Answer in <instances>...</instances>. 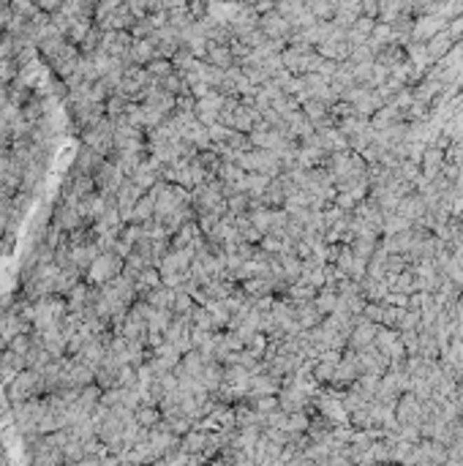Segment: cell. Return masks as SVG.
I'll use <instances>...</instances> for the list:
<instances>
[{
	"label": "cell",
	"mask_w": 463,
	"mask_h": 466,
	"mask_svg": "<svg viewBox=\"0 0 463 466\" xmlns=\"http://www.w3.org/2000/svg\"><path fill=\"white\" fill-rule=\"evenodd\" d=\"M324 322V317L317 311V306L314 303H305V306H297V324L303 327V330H314Z\"/></svg>",
	"instance_id": "obj_38"
},
{
	"label": "cell",
	"mask_w": 463,
	"mask_h": 466,
	"mask_svg": "<svg viewBox=\"0 0 463 466\" xmlns=\"http://www.w3.org/2000/svg\"><path fill=\"white\" fill-rule=\"evenodd\" d=\"M30 338H33V333H30ZM52 363V357H49V352L41 346L39 338H33V346H30V352L25 355V371H44V368Z\"/></svg>",
	"instance_id": "obj_29"
},
{
	"label": "cell",
	"mask_w": 463,
	"mask_h": 466,
	"mask_svg": "<svg viewBox=\"0 0 463 466\" xmlns=\"http://www.w3.org/2000/svg\"><path fill=\"white\" fill-rule=\"evenodd\" d=\"M360 292L366 297V303H385L387 294H390V287H387V281H373L366 275L360 281Z\"/></svg>",
	"instance_id": "obj_30"
},
{
	"label": "cell",
	"mask_w": 463,
	"mask_h": 466,
	"mask_svg": "<svg viewBox=\"0 0 463 466\" xmlns=\"http://www.w3.org/2000/svg\"><path fill=\"white\" fill-rule=\"evenodd\" d=\"M398 338H401L403 349H406V357H417V355H420V336H417V330L398 333Z\"/></svg>",
	"instance_id": "obj_47"
},
{
	"label": "cell",
	"mask_w": 463,
	"mask_h": 466,
	"mask_svg": "<svg viewBox=\"0 0 463 466\" xmlns=\"http://www.w3.org/2000/svg\"><path fill=\"white\" fill-rule=\"evenodd\" d=\"M406 229H412V224H409V221L401 219V216H395V213H387V216H385V229H382V238L401 235V232H406Z\"/></svg>",
	"instance_id": "obj_45"
},
{
	"label": "cell",
	"mask_w": 463,
	"mask_h": 466,
	"mask_svg": "<svg viewBox=\"0 0 463 466\" xmlns=\"http://www.w3.org/2000/svg\"><path fill=\"white\" fill-rule=\"evenodd\" d=\"M226 210H229L232 219L248 216V213H251V196L243 194V191H235L232 196H226Z\"/></svg>",
	"instance_id": "obj_40"
},
{
	"label": "cell",
	"mask_w": 463,
	"mask_h": 466,
	"mask_svg": "<svg viewBox=\"0 0 463 466\" xmlns=\"http://www.w3.org/2000/svg\"><path fill=\"white\" fill-rule=\"evenodd\" d=\"M235 229H237V235H240V240H243V243H248V245L262 243V232L251 224L248 216H237V219H235Z\"/></svg>",
	"instance_id": "obj_39"
},
{
	"label": "cell",
	"mask_w": 463,
	"mask_h": 466,
	"mask_svg": "<svg viewBox=\"0 0 463 466\" xmlns=\"http://www.w3.org/2000/svg\"><path fill=\"white\" fill-rule=\"evenodd\" d=\"M123 265H125V259H120L115 251H101L85 278L90 287H104V284L115 281L118 275H123Z\"/></svg>",
	"instance_id": "obj_7"
},
{
	"label": "cell",
	"mask_w": 463,
	"mask_h": 466,
	"mask_svg": "<svg viewBox=\"0 0 463 466\" xmlns=\"http://www.w3.org/2000/svg\"><path fill=\"white\" fill-rule=\"evenodd\" d=\"M194 308H196V303L191 294L174 292V303H172V314H174V317H191Z\"/></svg>",
	"instance_id": "obj_46"
},
{
	"label": "cell",
	"mask_w": 463,
	"mask_h": 466,
	"mask_svg": "<svg viewBox=\"0 0 463 466\" xmlns=\"http://www.w3.org/2000/svg\"><path fill=\"white\" fill-rule=\"evenodd\" d=\"M458 174H461L458 180H463V161H461V164H458Z\"/></svg>",
	"instance_id": "obj_57"
},
{
	"label": "cell",
	"mask_w": 463,
	"mask_h": 466,
	"mask_svg": "<svg viewBox=\"0 0 463 466\" xmlns=\"http://www.w3.org/2000/svg\"><path fill=\"white\" fill-rule=\"evenodd\" d=\"M30 346H33V338H30V333H22V336H17L14 341L8 343V349H11V352H17L20 357H25V355L30 352Z\"/></svg>",
	"instance_id": "obj_51"
},
{
	"label": "cell",
	"mask_w": 463,
	"mask_h": 466,
	"mask_svg": "<svg viewBox=\"0 0 463 466\" xmlns=\"http://www.w3.org/2000/svg\"><path fill=\"white\" fill-rule=\"evenodd\" d=\"M147 194L156 199V219H167V216L191 205V191H186V189H180L174 183H164V180L156 183Z\"/></svg>",
	"instance_id": "obj_2"
},
{
	"label": "cell",
	"mask_w": 463,
	"mask_h": 466,
	"mask_svg": "<svg viewBox=\"0 0 463 466\" xmlns=\"http://www.w3.org/2000/svg\"><path fill=\"white\" fill-rule=\"evenodd\" d=\"M191 317H174L172 319V324L167 327V333H164V341L172 343L180 355H188V352H194V343H191Z\"/></svg>",
	"instance_id": "obj_10"
},
{
	"label": "cell",
	"mask_w": 463,
	"mask_h": 466,
	"mask_svg": "<svg viewBox=\"0 0 463 466\" xmlns=\"http://www.w3.org/2000/svg\"><path fill=\"white\" fill-rule=\"evenodd\" d=\"M44 395H47V388H44V376L39 371H22L8 385L11 404H27V401H36V398H44Z\"/></svg>",
	"instance_id": "obj_4"
},
{
	"label": "cell",
	"mask_w": 463,
	"mask_h": 466,
	"mask_svg": "<svg viewBox=\"0 0 463 466\" xmlns=\"http://www.w3.org/2000/svg\"><path fill=\"white\" fill-rule=\"evenodd\" d=\"M147 306H153V308H158V311H172V303H174V289H170V287H156L153 292H147L145 297Z\"/></svg>",
	"instance_id": "obj_34"
},
{
	"label": "cell",
	"mask_w": 463,
	"mask_h": 466,
	"mask_svg": "<svg viewBox=\"0 0 463 466\" xmlns=\"http://www.w3.org/2000/svg\"><path fill=\"white\" fill-rule=\"evenodd\" d=\"M223 104H226V96H221L219 90H213L210 96L199 98L194 107V115L196 121L202 123L205 128H210V125H216L219 123V115L221 109H223Z\"/></svg>",
	"instance_id": "obj_14"
},
{
	"label": "cell",
	"mask_w": 463,
	"mask_h": 466,
	"mask_svg": "<svg viewBox=\"0 0 463 466\" xmlns=\"http://www.w3.org/2000/svg\"><path fill=\"white\" fill-rule=\"evenodd\" d=\"M428 213V207H425V199L417 194H409L406 199H401V205H398V210H395V216H401V219H406L412 226H415L417 221L422 219Z\"/></svg>",
	"instance_id": "obj_25"
},
{
	"label": "cell",
	"mask_w": 463,
	"mask_h": 466,
	"mask_svg": "<svg viewBox=\"0 0 463 466\" xmlns=\"http://www.w3.org/2000/svg\"><path fill=\"white\" fill-rule=\"evenodd\" d=\"M147 74H150V79L156 82V85H161L167 76L174 74V66H172V60H153L150 66H145Z\"/></svg>",
	"instance_id": "obj_44"
},
{
	"label": "cell",
	"mask_w": 463,
	"mask_h": 466,
	"mask_svg": "<svg viewBox=\"0 0 463 466\" xmlns=\"http://www.w3.org/2000/svg\"><path fill=\"white\" fill-rule=\"evenodd\" d=\"M268 186H270V177H265V174H254V172H245L243 183H240L237 191H243V194H248V196H262Z\"/></svg>",
	"instance_id": "obj_37"
},
{
	"label": "cell",
	"mask_w": 463,
	"mask_h": 466,
	"mask_svg": "<svg viewBox=\"0 0 463 466\" xmlns=\"http://www.w3.org/2000/svg\"><path fill=\"white\" fill-rule=\"evenodd\" d=\"M452 47H455V41L450 39V33H447V30H441L439 36H434V39L425 44V49H428V55H431V60H434V63L444 60V57L450 55V49Z\"/></svg>",
	"instance_id": "obj_31"
},
{
	"label": "cell",
	"mask_w": 463,
	"mask_h": 466,
	"mask_svg": "<svg viewBox=\"0 0 463 466\" xmlns=\"http://www.w3.org/2000/svg\"><path fill=\"white\" fill-rule=\"evenodd\" d=\"M409 270L406 256H398V254H387V275H401Z\"/></svg>",
	"instance_id": "obj_50"
},
{
	"label": "cell",
	"mask_w": 463,
	"mask_h": 466,
	"mask_svg": "<svg viewBox=\"0 0 463 466\" xmlns=\"http://www.w3.org/2000/svg\"><path fill=\"white\" fill-rule=\"evenodd\" d=\"M237 167L243 172H254V174H265V177H278L284 167H281V161H278V156L275 153H268V150H256V147H251V150H245L237 156Z\"/></svg>",
	"instance_id": "obj_5"
},
{
	"label": "cell",
	"mask_w": 463,
	"mask_h": 466,
	"mask_svg": "<svg viewBox=\"0 0 463 466\" xmlns=\"http://www.w3.org/2000/svg\"><path fill=\"white\" fill-rule=\"evenodd\" d=\"M458 221H461V224H463V213H461V216H458Z\"/></svg>",
	"instance_id": "obj_58"
},
{
	"label": "cell",
	"mask_w": 463,
	"mask_h": 466,
	"mask_svg": "<svg viewBox=\"0 0 463 466\" xmlns=\"http://www.w3.org/2000/svg\"><path fill=\"white\" fill-rule=\"evenodd\" d=\"M191 262H194V251H188V248H170L167 256L158 265L161 284L170 287V289H177L191 275Z\"/></svg>",
	"instance_id": "obj_1"
},
{
	"label": "cell",
	"mask_w": 463,
	"mask_h": 466,
	"mask_svg": "<svg viewBox=\"0 0 463 466\" xmlns=\"http://www.w3.org/2000/svg\"><path fill=\"white\" fill-rule=\"evenodd\" d=\"M191 327H194V330H205V333H219L216 322H213V317L207 314L205 306H196L194 311H191Z\"/></svg>",
	"instance_id": "obj_41"
},
{
	"label": "cell",
	"mask_w": 463,
	"mask_h": 466,
	"mask_svg": "<svg viewBox=\"0 0 463 466\" xmlns=\"http://www.w3.org/2000/svg\"><path fill=\"white\" fill-rule=\"evenodd\" d=\"M134 417H137V423H139L142 428H147V431H150V428H156V425L164 420L158 406H139V409L134 412Z\"/></svg>",
	"instance_id": "obj_42"
},
{
	"label": "cell",
	"mask_w": 463,
	"mask_h": 466,
	"mask_svg": "<svg viewBox=\"0 0 463 466\" xmlns=\"http://www.w3.org/2000/svg\"><path fill=\"white\" fill-rule=\"evenodd\" d=\"M142 196H145V191H142L139 186H134L131 180L123 183V189L118 191V196H115V202H118V213H120L123 224H128L131 213H134V207H137V202H139Z\"/></svg>",
	"instance_id": "obj_20"
},
{
	"label": "cell",
	"mask_w": 463,
	"mask_h": 466,
	"mask_svg": "<svg viewBox=\"0 0 463 466\" xmlns=\"http://www.w3.org/2000/svg\"><path fill=\"white\" fill-rule=\"evenodd\" d=\"M314 306H317V311L322 314V317H330V314H336V308H338V289H330V287L319 289L317 300H314Z\"/></svg>",
	"instance_id": "obj_36"
},
{
	"label": "cell",
	"mask_w": 463,
	"mask_h": 466,
	"mask_svg": "<svg viewBox=\"0 0 463 466\" xmlns=\"http://www.w3.org/2000/svg\"><path fill=\"white\" fill-rule=\"evenodd\" d=\"M207 439H210V431L194 428V431H188V434L183 437V441H180V453H186V455H202L205 447H207Z\"/></svg>",
	"instance_id": "obj_28"
},
{
	"label": "cell",
	"mask_w": 463,
	"mask_h": 466,
	"mask_svg": "<svg viewBox=\"0 0 463 466\" xmlns=\"http://www.w3.org/2000/svg\"><path fill=\"white\" fill-rule=\"evenodd\" d=\"M8 104V88H0V109Z\"/></svg>",
	"instance_id": "obj_56"
},
{
	"label": "cell",
	"mask_w": 463,
	"mask_h": 466,
	"mask_svg": "<svg viewBox=\"0 0 463 466\" xmlns=\"http://www.w3.org/2000/svg\"><path fill=\"white\" fill-rule=\"evenodd\" d=\"M131 44H134V36H131L128 30H104V33H101V49H104L109 57H118V60H125V63H128ZM128 66H131V63H128Z\"/></svg>",
	"instance_id": "obj_11"
},
{
	"label": "cell",
	"mask_w": 463,
	"mask_h": 466,
	"mask_svg": "<svg viewBox=\"0 0 463 466\" xmlns=\"http://www.w3.org/2000/svg\"><path fill=\"white\" fill-rule=\"evenodd\" d=\"M8 20H11V6H8V3H0V30H6Z\"/></svg>",
	"instance_id": "obj_55"
},
{
	"label": "cell",
	"mask_w": 463,
	"mask_h": 466,
	"mask_svg": "<svg viewBox=\"0 0 463 466\" xmlns=\"http://www.w3.org/2000/svg\"><path fill=\"white\" fill-rule=\"evenodd\" d=\"M52 226H57L60 232H66V235H71L76 229H85L88 224L82 219V213H79V207L76 205H63V202H57V207L52 210Z\"/></svg>",
	"instance_id": "obj_13"
},
{
	"label": "cell",
	"mask_w": 463,
	"mask_h": 466,
	"mask_svg": "<svg viewBox=\"0 0 463 466\" xmlns=\"http://www.w3.org/2000/svg\"><path fill=\"white\" fill-rule=\"evenodd\" d=\"M93 180H96V191H98V194L112 196V199H115V196H118V191L123 189V183H125L128 177H125V174H123V172L118 170L112 161H104V164H101V170L93 174Z\"/></svg>",
	"instance_id": "obj_12"
},
{
	"label": "cell",
	"mask_w": 463,
	"mask_h": 466,
	"mask_svg": "<svg viewBox=\"0 0 463 466\" xmlns=\"http://www.w3.org/2000/svg\"><path fill=\"white\" fill-rule=\"evenodd\" d=\"M278 392H281V382L278 379H272L270 374H254L251 376V388H248V404L259 401V398L278 395Z\"/></svg>",
	"instance_id": "obj_22"
},
{
	"label": "cell",
	"mask_w": 463,
	"mask_h": 466,
	"mask_svg": "<svg viewBox=\"0 0 463 466\" xmlns=\"http://www.w3.org/2000/svg\"><path fill=\"white\" fill-rule=\"evenodd\" d=\"M79 284H82V275H79L76 270H60V275H57V281H55V294L66 300Z\"/></svg>",
	"instance_id": "obj_35"
},
{
	"label": "cell",
	"mask_w": 463,
	"mask_h": 466,
	"mask_svg": "<svg viewBox=\"0 0 463 466\" xmlns=\"http://www.w3.org/2000/svg\"><path fill=\"white\" fill-rule=\"evenodd\" d=\"M444 150L436 145L425 147V156H422V164H420V170H422V177L431 183V180H436L441 174V170H444Z\"/></svg>",
	"instance_id": "obj_24"
},
{
	"label": "cell",
	"mask_w": 463,
	"mask_h": 466,
	"mask_svg": "<svg viewBox=\"0 0 463 466\" xmlns=\"http://www.w3.org/2000/svg\"><path fill=\"white\" fill-rule=\"evenodd\" d=\"M376 333H379V324L368 322L366 317H354V330H352V336L346 341V349H354V352L366 349V346L376 341Z\"/></svg>",
	"instance_id": "obj_18"
},
{
	"label": "cell",
	"mask_w": 463,
	"mask_h": 466,
	"mask_svg": "<svg viewBox=\"0 0 463 466\" xmlns=\"http://www.w3.org/2000/svg\"><path fill=\"white\" fill-rule=\"evenodd\" d=\"M363 317L373 324H382V317H385V303H366V311Z\"/></svg>",
	"instance_id": "obj_52"
},
{
	"label": "cell",
	"mask_w": 463,
	"mask_h": 466,
	"mask_svg": "<svg viewBox=\"0 0 463 466\" xmlns=\"http://www.w3.org/2000/svg\"><path fill=\"white\" fill-rule=\"evenodd\" d=\"M447 33H450V39H452V41H458V44H461L463 41V17H458V20H452V22L447 25Z\"/></svg>",
	"instance_id": "obj_53"
},
{
	"label": "cell",
	"mask_w": 463,
	"mask_h": 466,
	"mask_svg": "<svg viewBox=\"0 0 463 466\" xmlns=\"http://www.w3.org/2000/svg\"><path fill=\"white\" fill-rule=\"evenodd\" d=\"M349 248H352V254L354 256H360V259H371L373 254H376V248H379V240H371V238H357V240H352L349 243Z\"/></svg>",
	"instance_id": "obj_43"
},
{
	"label": "cell",
	"mask_w": 463,
	"mask_h": 466,
	"mask_svg": "<svg viewBox=\"0 0 463 466\" xmlns=\"http://www.w3.org/2000/svg\"><path fill=\"white\" fill-rule=\"evenodd\" d=\"M376 14H379V3H373V0H363V17L376 20Z\"/></svg>",
	"instance_id": "obj_54"
},
{
	"label": "cell",
	"mask_w": 463,
	"mask_h": 466,
	"mask_svg": "<svg viewBox=\"0 0 463 466\" xmlns=\"http://www.w3.org/2000/svg\"><path fill=\"white\" fill-rule=\"evenodd\" d=\"M395 423L398 425H415V428L422 425V404L417 401L412 392H406V395L398 398V404H395Z\"/></svg>",
	"instance_id": "obj_15"
},
{
	"label": "cell",
	"mask_w": 463,
	"mask_h": 466,
	"mask_svg": "<svg viewBox=\"0 0 463 466\" xmlns=\"http://www.w3.org/2000/svg\"><path fill=\"white\" fill-rule=\"evenodd\" d=\"M106 158H101L98 153H93L90 147L79 145L76 150V156H74V167L69 174H88V177H93L98 170H101V164H104Z\"/></svg>",
	"instance_id": "obj_21"
},
{
	"label": "cell",
	"mask_w": 463,
	"mask_h": 466,
	"mask_svg": "<svg viewBox=\"0 0 463 466\" xmlns=\"http://www.w3.org/2000/svg\"><path fill=\"white\" fill-rule=\"evenodd\" d=\"M112 333H115V336H123L125 341H137V343H145L147 346V333H150V330H147L142 306H139V303H134V306H131V311H128L125 319H123V324H118Z\"/></svg>",
	"instance_id": "obj_8"
},
{
	"label": "cell",
	"mask_w": 463,
	"mask_h": 466,
	"mask_svg": "<svg viewBox=\"0 0 463 466\" xmlns=\"http://www.w3.org/2000/svg\"><path fill=\"white\" fill-rule=\"evenodd\" d=\"M156 219V199L150 194H145L139 202H137V207H134V213H131V219L128 224H137V226H145L150 221Z\"/></svg>",
	"instance_id": "obj_32"
},
{
	"label": "cell",
	"mask_w": 463,
	"mask_h": 466,
	"mask_svg": "<svg viewBox=\"0 0 463 466\" xmlns=\"http://www.w3.org/2000/svg\"><path fill=\"white\" fill-rule=\"evenodd\" d=\"M447 25L441 17L436 14H428V17H417L415 20V30H412V41L415 44H428L434 36H439L441 30H447Z\"/></svg>",
	"instance_id": "obj_19"
},
{
	"label": "cell",
	"mask_w": 463,
	"mask_h": 466,
	"mask_svg": "<svg viewBox=\"0 0 463 466\" xmlns=\"http://www.w3.org/2000/svg\"><path fill=\"white\" fill-rule=\"evenodd\" d=\"M420 324H422L420 311L406 308V311H403V317H401V324H398V333H406V330H420Z\"/></svg>",
	"instance_id": "obj_48"
},
{
	"label": "cell",
	"mask_w": 463,
	"mask_h": 466,
	"mask_svg": "<svg viewBox=\"0 0 463 466\" xmlns=\"http://www.w3.org/2000/svg\"><path fill=\"white\" fill-rule=\"evenodd\" d=\"M79 139H82L85 147H90L93 153H98L101 158H109L112 150H115V123L109 121V118H104L93 128L79 131Z\"/></svg>",
	"instance_id": "obj_6"
},
{
	"label": "cell",
	"mask_w": 463,
	"mask_h": 466,
	"mask_svg": "<svg viewBox=\"0 0 463 466\" xmlns=\"http://www.w3.org/2000/svg\"><path fill=\"white\" fill-rule=\"evenodd\" d=\"M134 287H137V297L142 300L147 292H153L156 287H161V273L158 268H145L137 278H134Z\"/></svg>",
	"instance_id": "obj_33"
},
{
	"label": "cell",
	"mask_w": 463,
	"mask_h": 466,
	"mask_svg": "<svg viewBox=\"0 0 463 466\" xmlns=\"http://www.w3.org/2000/svg\"><path fill=\"white\" fill-rule=\"evenodd\" d=\"M115 150H123V153H147L145 131L125 121H115Z\"/></svg>",
	"instance_id": "obj_9"
},
{
	"label": "cell",
	"mask_w": 463,
	"mask_h": 466,
	"mask_svg": "<svg viewBox=\"0 0 463 466\" xmlns=\"http://www.w3.org/2000/svg\"><path fill=\"white\" fill-rule=\"evenodd\" d=\"M69 251H71V268L85 278L88 275V270H90V265L96 262V256L101 254L98 251L96 243H85V245H69Z\"/></svg>",
	"instance_id": "obj_23"
},
{
	"label": "cell",
	"mask_w": 463,
	"mask_h": 466,
	"mask_svg": "<svg viewBox=\"0 0 463 466\" xmlns=\"http://www.w3.org/2000/svg\"><path fill=\"white\" fill-rule=\"evenodd\" d=\"M145 158H147L145 153H123V150H112V156H109L106 161H112L125 177H131L134 172L139 170V164H142Z\"/></svg>",
	"instance_id": "obj_27"
},
{
	"label": "cell",
	"mask_w": 463,
	"mask_h": 466,
	"mask_svg": "<svg viewBox=\"0 0 463 466\" xmlns=\"http://www.w3.org/2000/svg\"><path fill=\"white\" fill-rule=\"evenodd\" d=\"M153 60H158V52H156V44L150 39H142V41H134L131 44V52H128V63L131 66H150Z\"/></svg>",
	"instance_id": "obj_26"
},
{
	"label": "cell",
	"mask_w": 463,
	"mask_h": 466,
	"mask_svg": "<svg viewBox=\"0 0 463 466\" xmlns=\"http://www.w3.org/2000/svg\"><path fill=\"white\" fill-rule=\"evenodd\" d=\"M259 30L268 36L270 41H289V36H292V25L286 22L275 8L265 17H259Z\"/></svg>",
	"instance_id": "obj_17"
},
{
	"label": "cell",
	"mask_w": 463,
	"mask_h": 466,
	"mask_svg": "<svg viewBox=\"0 0 463 466\" xmlns=\"http://www.w3.org/2000/svg\"><path fill=\"white\" fill-rule=\"evenodd\" d=\"M219 224H221L219 213H205V216H196V226H199V232H202L205 238H207V235H210Z\"/></svg>",
	"instance_id": "obj_49"
},
{
	"label": "cell",
	"mask_w": 463,
	"mask_h": 466,
	"mask_svg": "<svg viewBox=\"0 0 463 466\" xmlns=\"http://www.w3.org/2000/svg\"><path fill=\"white\" fill-rule=\"evenodd\" d=\"M69 317V306L63 297L57 294H47V297H39L33 303V333H44L49 327H57L63 319Z\"/></svg>",
	"instance_id": "obj_3"
},
{
	"label": "cell",
	"mask_w": 463,
	"mask_h": 466,
	"mask_svg": "<svg viewBox=\"0 0 463 466\" xmlns=\"http://www.w3.org/2000/svg\"><path fill=\"white\" fill-rule=\"evenodd\" d=\"M161 174H164V164H158L156 158H150V156H147L145 161L139 164V170L134 172L128 180H131L134 186H139V189H142V191L147 194V191H150L156 183H161Z\"/></svg>",
	"instance_id": "obj_16"
}]
</instances>
